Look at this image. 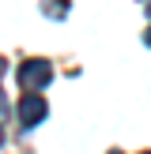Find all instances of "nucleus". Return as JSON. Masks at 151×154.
<instances>
[{"label":"nucleus","mask_w":151,"mask_h":154,"mask_svg":"<svg viewBox=\"0 0 151 154\" xmlns=\"http://www.w3.org/2000/svg\"><path fill=\"white\" fill-rule=\"evenodd\" d=\"M15 79H19V87H27V90H42L45 83L53 79V68H49V60H23L19 64V72H15Z\"/></svg>","instance_id":"nucleus-1"},{"label":"nucleus","mask_w":151,"mask_h":154,"mask_svg":"<svg viewBox=\"0 0 151 154\" xmlns=\"http://www.w3.org/2000/svg\"><path fill=\"white\" fill-rule=\"evenodd\" d=\"M45 98L42 94H34V90H30L27 98H19V124L23 128H34V124H42L45 120Z\"/></svg>","instance_id":"nucleus-2"},{"label":"nucleus","mask_w":151,"mask_h":154,"mask_svg":"<svg viewBox=\"0 0 151 154\" xmlns=\"http://www.w3.org/2000/svg\"><path fill=\"white\" fill-rule=\"evenodd\" d=\"M0 147H4V132H0Z\"/></svg>","instance_id":"nucleus-3"},{"label":"nucleus","mask_w":151,"mask_h":154,"mask_svg":"<svg viewBox=\"0 0 151 154\" xmlns=\"http://www.w3.org/2000/svg\"><path fill=\"white\" fill-rule=\"evenodd\" d=\"M147 42H151V30H147Z\"/></svg>","instance_id":"nucleus-4"},{"label":"nucleus","mask_w":151,"mask_h":154,"mask_svg":"<svg viewBox=\"0 0 151 154\" xmlns=\"http://www.w3.org/2000/svg\"><path fill=\"white\" fill-rule=\"evenodd\" d=\"M113 154H121V150H113Z\"/></svg>","instance_id":"nucleus-5"}]
</instances>
